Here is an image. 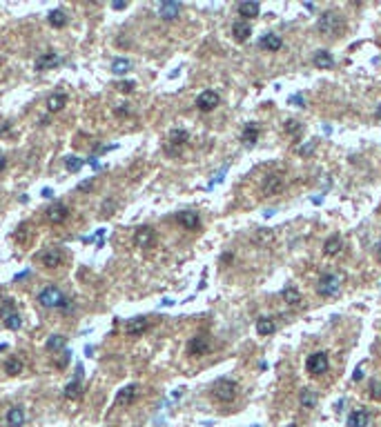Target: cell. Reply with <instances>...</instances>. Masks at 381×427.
Returning a JSON list of instances; mask_svg holds the SVG:
<instances>
[{"instance_id": "1", "label": "cell", "mask_w": 381, "mask_h": 427, "mask_svg": "<svg viewBox=\"0 0 381 427\" xmlns=\"http://www.w3.org/2000/svg\"><path fill=\"white\" fill-rule=\"evenodd\" d=\"M343 27H345L343 18H341L336 11H326L317 22V31L321 36H326V38H334V36H339L341 31H343Z\"/></svg>"}, {"instance_id": "2", "label": "cell", "mask_w": 381, "mask_h": 427, "mask_svg": "<svg viewBox=\"0 0 381 427\" xmlns=\"http://www.w3.org/2000/svg\"><path fill=\"white\" fill-rule=\"evenodd\" d=\"M212 396H214V400L228 405L238 396V385L234 381H230V378H219V381L212 385Z\"/></svg>"}, {"instance_id": "3", "label": "cell", "mask_w": 381, "mask_h": 427, "mask_svg": "<svg viewBox=\"0 0 381 427\" xmlns=\"http://www.w3.org/2000/svg\"><path fill=\"white\" fill-rule=\"evenodd\" d=\"M38 302H41L43 307H47V309H65L69 300L65 298V294L60 292L58 287L49 285V287H45L41 294H38Z\"/></svg>"}, {"instance_id": "4", "label": "cell", "mask_w": 381, "mask_h": 427, "mask_svg": "<svg viewBox=\"0 0 381 427\" xmlns=\"http://www.w3.org/2000/svg\"><path fill=\"white\" fill-rule=\"evenodd\" d=\"M328 367H330V360H328L326 351H317V354L308 356V360H305V369H308L310 376H321V374L328 372Z\"/></svg>"}, {"instance_id": "5", "label": "cell", "mask_w": 381, "mask_h": 427, "mask_svg": "<svg viewBox=\"0 0 381 427\" xmlns=\"http://www.w3.org/2000/svg\"><path fill=\"white\" fill-rule=\"evenodd\" d=\"M317 294L323 298H334L339 294V278L334 274H323L317 283Z\"/></svg>"}, {"instance_id": "6", "label": "cell", "mask_w": 381, "mask_h": 427, "mask_svg": "<svg viewBox=\"0 0 381 427\" xmlns=\"http://www.w3.org/2000/svg\"><path fill=\"white\" fill-rule=\"evenodd\" d=\"M154 240H156V234H154L152 227H139V229L134 231V245L139 249H149L154 245Z\"/></svg>"}, {"instance_id": "7", "label": "cell", "mask_w": 381, "mask_h": 427, "mask_svg": "<svg viewBox=\"0 0 381 427\" xmlns=\"http://www.w3.org/2000/svg\"><path fill=\"white\" fill-rule=\"evenodd\" d=\"M219 102H221L219 93L212 91V89H205V91H201V93L196 96V107H198L201 111H212V109H216V107H219Z\"/></svg>"}, {"instance_id": "8", "label": "cell", "mask_w": 381, "mask_h": 427, "mask_svg": "<svg viewBox=\"0 0 381 427\" xmlns=\"http://www.w3.org/2000/svg\"><path fill=\"white\" fill-rule=\"evenodd\" d=\"M190 133L185 131V129H172L170 131V138H167V154H179V149L188 142Z\"/></svg>"}, {"instance_id": "9", "label": "cell", "mask_w": 381, "mask_h": 427, "mask_svg": "<svg viewBox=\"0 0 381 427\" xmlns=\"http://www.w3.org/2000/svg\"><path fill=\"white\" fill-rule=\"evenodd\" d=\"M69 207L65 203H54L49 209L45 212V216H47V220L49 222H54V225H60V222H65L69 218Z\"/></svg>"}, {"instance_id": "10", "label": "cell", "mask_w": 381, "mask_h": 427, "mask_svg": "<svg viewBox=\"0 0 381 427\" xmlns=\"http://www.w3.org/2000/svg\"><path fill=\"white\" fill-rule=\"evenodd\" d=\"M283 187H286V178H283L281 173H270V176L263 180V187H261V189H263L265 196H274V194H279Z\"/></svg>"}, {"instance_id": "11", "label": "cell", "mask_w": 381, "mask_h": 427, "mask_svg": "<svg viewBox=\"0 0 381 427\" xmlns=\"http://www.w3.org/2000/svg\"><path fill=\"white\" fill-rule=\"evenodd\" d=\"M210 351V338L207 336H194L188 342V354L190 356H205Z\"/></svg>"}, {"instance_id": "12", "label": "cell", "mask_w": 381, "mask_h": 427, "mask_svg": "<svg viewBox=\"0 0 381 427\" xmlns=\"http://www.w3.org/2000/svg\"><path fill=\"white\" fill-rule=\"evenodd\" d=\"M149 320L145 316H136V318L125 323V334L127 336H143V332H147Z\"/></svg>"}, {"instance_id": "13", "label": "cell", "mask_w": 381, "mask_h": 427, "mask_svg": "<svg viewBox=\"0 0 381 427\" xmlns=\"http://www.w3.org/2000/svg\"><path fill=\"white\" fill-rule=\"evenodd\" d=\"M136 398H139V385H136V383H132V385L123 387V389L116 394V405H118V407H123V405L127 407V405H132Z\"/></svg>"}, {"instance_id": "14", "label": "cell", "mask_w": 381, "mask_h": 427, "mask_svg": "<svg viewBox=\"0 0 381 427\" xmlns=\"http://www.w3.org/2000/svg\"><path fill=\"white\" fill-rule=\"evenodd\" d=\"M60 56L54 51H47V53H41L36 58V71H47V69H54L56 65H60Z\"/></svg>"}, {"instance_id": "15", "label": "cell", "mask_w": 381, "mask_h": 427, "mask_svg": "<svg viewBox=\"0 0 381 427\" xmlns=\"http://www.w3.org/2000/svg\"><path fill=\"white\" fill-rule=\"evenodd\" d=\"M176 218H179V225L188 231H194L201 227V218H198L196 212H181Z\"/></svg>"}, {"instance_id": "16", "label": "cell", "mask_w": 381, "mask_h": 427, "mask_svg": "<svg viewBox=\"0 0 381 427\" xmlns=\"http://www.w3.org/2000/svg\"><path fill=\"white\" fill-rule=\"evenodd\" d=\"M370 423V414L366 409H352L348 414V427H368Z\"/></svg>"}, {"instance_id": "17", "label": "cell", "mask_w": 381, "mask_h": 427, "mask_svg": "<svg viewBox=\"0 0 381 427\" xmlns=\"http://www.w3.org/2000/svg\"><path fill=\"white\" fill-rule=\"evenodd\" d=\"M25 409L20 407V405H14V407H9V412H7V425L9 427H23L25 425Z\"/></svg>"}, {"instance_id": "18", "label": "cell", "mask_w": 381, "mask_h": 427, "mask_svg": "<svg viewBox=\"0 0 381 427\" xmlns=\"http://www.w3.org/2000/svg\"><path fill=\"white\" fill-rule=\"evenodd\" d=\"M312 65L317 67V69H330V67L334 65V58H332L330 51H326V49H319V51L312 56Z\"/></svg>"}, {"instance_id": "19", "label": "cell", "mask_w": 381, "mask_h": 427, "mask_svg": "<svg viewBox=\"0 0 381 427\" xmlns=\"http://www.w3.org/2000/svg\"><path fill=\"white\" fill-rule=\"evenodd\" d=\"M281 44H283V40H281V36H277V34H265L263 38L259 40V47L265 49V51H279Z\"/></svg>"}, {"instance_id": "20", "label": "cell", "mask_w": 381, "mask_h": 427, "mask_svg": "<svg viewBox=\"0 0 381 427\" xmlns=\"http://www.w3.org/2000/svg\"><path fill=\"white\" fill-rule=\"evenodd\" d=\"M60 262H63V252L60 249H49V252L43 254V265L47 269H56V267H60Z\"/></svg>"}, {"instance_id": "21", "label": "cell", "mask_w": 381, "mask_h": 427, "mask_svg": "<svg viewBox=\"0 0 381 427\" xmlns=\"http://www.w3.org/2000/svg\"><path fill=\"white\" fill-rule=\"evenodd\" d=\"M250 34H252V27L247 25V22H234L232 25V36H234V40L237 43H245L247 38H250Z\"/></svg>"}, {"instance_id": "22", "label": "cell", "mask_w": 381, "mask_h": 427, "mask_svg": "<svg viewBox=\"0 0 381 427\" xmlns=\"http://www.w3.org/2000/svg\"><path fill=\"white\" fill-rule=\"evenodd\" d=\"M179 11H181L179 2H163L161 7H158V13H161L163 20H174V18L179 16Z\"/></svg>"}, {"instance_id": "23", "label": "cell", "mask_w": 381, "mask_h": 427, "mask_svg": "<svg viewBox=\"0 0 381 427\" xmlns=\"http://www.w3.org/2000/svg\"><path fill=\"white\" fill-rule=\"evenodd\" d=\"M241 140L245 142L247 147H252L256 140H259V127H256V123L245 125V129H243V133H241Z\"/></svg>"}, {"instance_id": "24", "label": "cell", "mask_w": 381, "mask_h": 427, "mask_svg": "<svg viewBox=\"0 0 381 427\" xmlns=\"http://www.w3.org/2000/svg\"><path fill=\"white\" fill-rule=\"evenodd\" d=\"M63 396H65V398H67V400H76V398H81V396H83V385H81V378H74V381L69 383L67 387H65Z\"/></svg>"}, {"instance_id": "25", "label": "cell", "mask_w": 381, "mask_h": 427, "mask_svg": "<svg viewBox=\"0 0 381 427\" xmlns=\"http://www.w3.org/2000/svg\"><path fill=\"white\" fill-rule=\"evenodd\" d=\"M341 249H343V240H341L339 236H332V238H328L326 245H323V254H326V256H336Z\"/></svg>"}, {"instance_id": "26", "label": "cell", "mask_w": 381, "mask_h": 427, "mask_svg": "<svg viewBox=\"0 0 381 427\" xmlns=\"http://www.w3.org/2000/svg\"><path fill=\"white\" fill-rule=\"evenodd\" d=\"M317 391H312V389H303L299 394V405H301V409H312L314 405H317Z\"/></svg>"}, {"instance_id": "27", "label": "cell", "mask_w": 381, "mask_h": 427, "mask_svg": "<svg viewBox=\"0 0 381 427\" xmlns=\"http://www.w3.org/2000/svg\"><path fill=\"white\" fill-rule=\"evenodd\" d=\"M274 329H277V325H274L272 318L256 320V334H259V336H270V334H274Z\"/></svg>"}, {"instance_id": "28", "label": "cell", "mask_w": 381, "mask_h": 427, "mask_svg": "<svg viewBox=\"0 0 381 427\" xmlns=\"http://www.w3.org/2000/svg\"><path fill=\"white\" fill-rule=\"evenodd\" d=\"M65 105H67V96H65V93H54V96H51L49 100H47V109H49L51 114L60 111Z\"/></svg>"}, {"instance_id": "29", "label": "cell", "mask_w": 381, "mask_h": 427, "mask_svg": "<svg viewBox=\"0 0 381 427\" xmlns=\"http://www.w3.org/2000/svg\"><path fill=\"white\" fill-rule=\"evenodd\" d=\"M261 11L259 2H241L238 4V13H241V18H256Z\"/></svg>"}, {"instance_id": "30", "label": "cell", "mask_w": 381, "mask_h": 427, "mask_svg": "<svg viewBox=\"0 0 381 427\" xmlns=\"http://www.w3.org/2000/svg\"><path fill=\"white\" fill-rule=\"evenodd\" d=\"M49 25L56 27V29H63V27L67 25V13L60 11V9H54V11L49 13Z\"/></svg>"}, {"instance_id": "31", "label": "cell", "mask_w": 381, "mask_h": 427, "mask_svg": "<svg viewBox=\"0 0 381 427\" xmlns=\"http://www.w3.org/2000/svg\"><path fill=\"white\" fill-rule=\"evenodd\" d=\"M130 69H132V62L127 60V58H116V60L112 62V71L116 76H125Z\"/></svg>"}, {"instance_id": "32", "label": "cell", "mask_w": 381, "mask_h": 427, "mask_svg": "<svg viewBox=\"0 0 381 427\" xmlns=\"http://www.w3.org/2000/svg\"><path fill=\"white\" fill-rule=\"evenodd\" d=\"M2 323H5V327L7 329H20V325H23V318H20V314L18 311H11V314H7L5 318H2Z\"/></svg>"}, {"instance_id": "33", "label": "cell", "mask_w": 381, "mask_h": 427, "mask_svg": "<svg viewBox=\"0 0 381 427\" xmlns=\"http://www.w3.org/2000/svg\"><path fill=\"white\" fill-rule=\"evenodd\" d=\"M283 300H286L287 305H296V302H301V292L294 287H286L283 289Z\"/></svg>"}, {"instance_id": "34", "label": "cell", "mask_w": 381, "mask_h": 427, "mask_svg": "<svg viewBox=\"0 0 381 427\" xmlns=\"http://www.w3.org/2000/svg\"><path fill=\"white\" fill-rule=\"evenodd\" d=\"M20 372H23V363H20L18 358H9L5 363V374H9V376H18Z\"/></svg>"}, {"instance_id": "35", "label": "cell", "mask_w": 381, "mask_h": 427, "mask_svg": "<svg viewBox=\"0 0 381 427\" xmlns=\"http://www.w3.org/2000/svg\"><path fill=\"white\" fill-rule=\"evenodd\" d=\"M65 167H67L72 173H76V171H81L83 160H81V158H76V156H69V158L65 160Z\"/></svg>"}, {"instance_id": "36", "label": "cell", "mask_w": 381, "mask_h": 427, "mask_svg": "<svg viewBox=\"0 0 381 427\" xmlns=\"http://www.w3.org/2000/svg\"><path fill=\"white\" fill-rule=\"evenodd\" d=\"M65 336H51L49 341H47V349L49 351H56V349H60V347H65Z\"/></svg>"}, {"instance_id": "37", "label": "cell", "mask_w": 381, "mask_h": 427, "mask_svg": "<svg viewBox=\"0 0 381 427\" xmlns=\"http://www.w3.org/2000/svg\"><path fill=\"white\" fill-rule=\"evenodd\" d=\"M134 87H136V85L132 83V80H125V83H116V89H118V91H123V93H130Z\"/></svg>"}, {"instance_id": "38", "label": "cell", "mask_w": 381, "mask_h": 427, "mask_svg": "<svg viewBox=\"0 0 381 427\" xmlns=\"http://www.w3.org/2000/svg\"><path fill=\"white\" fill-rule=\"evenodd\" d=\"M286 125H287V127H286L287 133H299L301 131V123H296V120H287Z\"/></svg>"}, {"instance_id": "39", "label": "cell", "mask_w": 381, "mask_h": 427, "mask_svg": "<svg viewBox=\"0 0 381 427\" xmlns=\"http://www.w3.org/2000/svg\"><path fill=\"white\" fill-rule=\"evenodd\" d=\"M352 378H354V381H361V378H363V363H359V365H357V369H354Z\"/></svg>"}, {"instance_id": "40", "label": "cell", "mask_w": 381, "mask_h": 427, "mask_svg": "<svg viewBox=\"0 0 381 427\" xmlns=\"http://www.w3.org/2000/svg\"><path fill=\"white\" fill-rule=\"evenodd\" d=\"M370 389H372V396H375V398H381V385H379V383L375 381L370 385Z\"/></svg>"}, {"instance_id": "41", "label": "cell", "mask_w": 381, "mask_h": 427, "mask_svg": "<svg viewBox=\"0 0 381 427\" xmlns=\"http://www.w3.org/2000/svg\"><path fill=\"white\" fill-rule=\"evenodd\" d=\"M312 149H314V140H312V142H308V145H305V147H301V149H299V154H308V151H312Z\"/></svg>"}, {"instance_id": "42", "label": "cell", "mask_w": 381, "mask_h": 427, "mask_svg": "<svg viewBox=\"0 0 381 427\" xmlns=\"http://www.w3.org/2000/svg\"><path fill=\"white\" fill-rule=\"evenodd\" d=\"M78 189H81V191H87V189H92V180H85V182H81V185H78Z\"/></svg>"}, {"instance_id": "43", "label": "cell", "mask_w": 381, "mask_h": 427, "mask_svg": "<svg viewBox=\"0 0 381 427\" xmlns=\"http://www.w3.org/2000/svg\"><path fill=\"white\" fill-rule=\"evenodd\" d=\"M290 102H292V105H303V98H301L299 93H296V96H292V98H290Z\"/></svg>"}, {"instance_id": "44", "label": "cell", "mask_w": 381, "mask_h": 427, "mask_svg": "<svg viewBox=\"0 0 381 427\" xmlns=\"http://www.w3.org/2000/svg\"><path fill=\"white\" fill-rule=\"evenodd\" d=\"M112 7L116 9V11H121V9H125V7H127V2H123V0H118V2H114Z\"/></svg>"}, {"instance_id": "45", "label": "cell", "mask_w": 381, "mask_h": 427, "mask_svg": "<svg viewBox=\"0 0 381 427\" xmlns=\"http://www.w3.org/2000/svg\"><path fill=\"white\" fill-rule=\"evenodd\" d=\"M5 167H7V158H5V156H0V171H2Z\"/></svg>"}, {"instance_id": "46", "label": "cell", "mask_w": 381, "mask_h": 427, "mask_svg": "<svg viewBox=\"0 0 381 427\" xmlns=\"http://www.w3.org/2000/svg\"><path fill=\"white\" fill-rule=\"evenodd\" d=\"M43 196H45V198H51V189H43Z\"/></svg>"}, {"instance_id": "47", "label": "cell", "mask_w": 381, "mask_h": 427, "mask_svg": "<svg viewBox=\"0 0 381 427\" xmlns=\"http://www.w3.org/2000/svg\"><path fill=\"white\" fill-rule=\"evenodd\" d=\"M377 118L381 120V105H379V109H377Z\"/></svg>"}, {"instance_id": "48", "label": "cell", "mask_w": 381, "mask_h": 427, "mask_svg": "<svg viewBox=\"0 0 381 427\" xmlns=\"http://www.w3.org/2000/svg\"><path fill=\"white\" fill-rule=\"evenodd\" d=\"M377 249H379V258H381V240H379V245H377Z\"/></svg>"}, {"instance_id": "49", "label": "cell", "mask_w": 381, "mask_h": 427, "mask_svg": "<svg viewBox=\"0 0 381 427\" xmlns=\"http://www.w3.org/2000/svg\"><path fill=\"white\" fill-rule=\"evenodd\" d=\"M379 212H381V205H379Z\"/></svg>"}]
</instances>
